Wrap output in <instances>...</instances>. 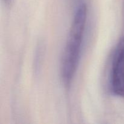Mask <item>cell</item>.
Masks as SVG:
<instances>
[{
    "label": "cell",
    "instance_id": "cell-3",
    "mask_svg": "<svg viewBox=\"0 0 124 124\" xmlns=\"http://www.w3.org/2000/svg\"><path fill=\"white\" fill-rule=\"evenodd\" d=\"M4 2L6 4L9 5V4H11L12 0H4Z\"/></svg>",
    "mask_w": 124,
    "mask_h": 124
},
{
    "label": "cell",
    "instance_id": "cell-1",
    "mask_svg": "<svg viewBox=\"0 0 124 124\" xmlns=\"http://www.w3.org/2000/svg\"><path fill=\"white\" fill-rule=\"evenodd\" d=\"M87 8L81 4L74 15L61 62V76L65 86L72 82L81 59L87 24Z\"/></svg>",
    "mask_w": 124,
    "mask_h": 124
},
{
    "label": "cell",
    "instance_id": "cell-2",
    "mask_svg": "<svg viewBox=\"0 0 124 124\" xmlns=\"http://www.w3.org/2000/svg\"><path fill=\"white\" fill-rule=\"evenodd\" d=\"M110 88L113 95L124 97V36L120 38L113 53Z\"/></svg>",
    "mask_w": 124,
    "mask_h": 124
}]
</instances>
